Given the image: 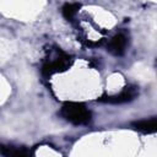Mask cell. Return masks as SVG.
<instances>
[{"label":"cell","mask_w":157,"mask_h":157,"mask_svg":"<svg viewBox=\"0 0 157 157\" xmlns=\"http://www.w3.org/2000/svg\"><path fill=\"white\" fill-rule=\"evenodd\" d=\"M71 61L72 59L70 58V55L64 53L60 48L50 49L44 59L42 72L45 76H52L53 74L63 72L70 67Z\"/></svg>","instance_id":"cell-1"},{"label":"cell","mask_w":157,"mask_h":157,"mask_svg":"<svg viewBox=\"0 0 157 157\" xmlns=\"http://www.w3.org/2000/svg\"><path fill=\"white\" fill-rule=\"evenodd\" d=\"M60 115L66 121L74 125H86L91 121V112L85 104L78 102H66L60 109Z\"/></svg>","instance_id":"cell-2"},{"label":"cell","mask_w":157,"mask_h":157,"mask_svg":"<svg viewBox=\"0 0 157 157\" xmlns=\"http://www.w3.org/2000/svg\"><path fill=\"white\" fill-rule=\"evenodd\" d=\"M137 93L139 92L135 86H126L120 93L112 94V96H102L101 98H98V101L108 104H121V103H126L135 99Z\"/></svg>","instance_id":"cell-3"},{"label":"cell","mask_w":157,"mask_h":157,"mask_svg":"<svg viewBox=\"0 0 157 157\" xmlns=\"http://www.w3.org/2000/svg\"><path fill=\"white\" fill-rule=\"evenodd\" d=\"M126 45H128V37L124 32H119L117 33L115 36H113L109 42H108V45H107V50L115 55V56H120L125 53L126 50Z\"/></svg>","instance_id":"cell-4"},{"label":"cell","mask_w":157,"mask_h":157,"mask_svg":"<svg viewBox=\"0 0 157 157\" xmlns=\"http://www.w3.org/2000/svg\"><path fill=\"white\" fill-rule=\"evenodd\" d=\"M131 125L135 130L144 132V134H153L157 131V119L155 117L150 119H142V120L134 121Z\"/></svg>","instance_id":"cell-5"},{"label":"cell","mask_w":157,"mask_h":157,"mask_svg":"<svg viewBox=\"0 0 157 157\" xmlns=\"http://www.w3.org/2000/svg\"><path fill=\"white\" fill-rule=\"evenodd\" d=\"M0 152L4 156H11V157H25L31 155L29 150L13 145H0Z\"/></svg>","instance_id":"cell-6"},{"label":"cell","mask_w":157,"mask_h":157,"mask_svg":"<svg viewBox=\"0 0 157 157\" xmlns=\"http://www.w3.org/2000/svg\"><path fill=\"white\" fill-rule=\"evenodd\" d=\"M78 9H80V4H65L61 9V12L67 21H74L78 12Z\"/></svg>","instance_id":"cell-7"}]
</instances>
